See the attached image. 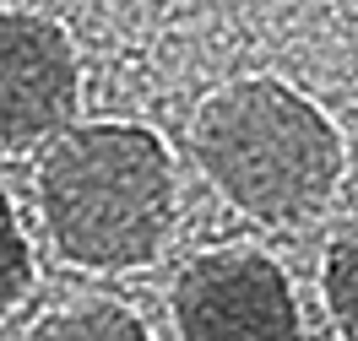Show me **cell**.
Wrapping results in <instances>:
<instances>
[{"label":"cell","mask_w":358,"mask_h":341,"mask_svg":"<svg viewBox=\"0 0 358 341\" xmlns=\"http://www.w3.org/2000/svg\"><path fill=\"white\" fill-rule=\"evenodd\" d=\"M38 211L71 266L136 271L174 233V158L147 125H66L38 162Z\"/></svg>","instance_id":"2"},{"label":"cell","mask_w":358,"mask_h":341,"mask_svg":"<svg viewBox=\"0 0 358 341\" xmlns=\"http://www.w3.org/2000/svg\"><path fill=\"white\" fill-rule=\"evenodd\" d=\"M190 152L234 211L261 227H293L331 201L348 141L299 87L277 76H239L196 109Z\"/></svg>","instance_id":"1"},{"label":"cell","mask_w":358,"mask_h":341,"mask_svg":"<svg viewBox=\"0 0 358 341\" xmlns=\"http://www.w3.org/2000/svg\"><path fill=\"white\" fill-rule=\"evenodd\" d=\"M179 341H304L288 271L261 250H212L174 282Z\"/></svg>","instance_id":"3"},{"label":"cell","mask_w":358,"mask_h":341,"mask_svg":"<svg viewBox=\"0 0 358 341\" xmlns=\"http://www.w3.org/2000/svg\"><path fill=\"white\" fill-rule=\"evenodd\" d=\"M27 287H33V244H27L11 195L0 190V319L27 298Z\"/></svg>","instance_id":"7"},{"label":"cell","mask_w":358,"mask_h":341,"mask_svg":"<svg viewBox=\"0 0 358 341\" xmlns=\"http://www.w3.org/2000/svg\"><path fill=\"white\" fill-rule=\"evenodd\" d=\"M320 293H326V309H331L336 331L348 341H358V222L331 244L326 271H320Z\"/></svg>","instance_id":"6"},{"label":"cell","mask_w":358,"mask_h":341,"mask_svg":"<svg viewBox=\"0 0 358 341\" xmlns=\"http://www.w3.org/2000/svg\"><path fill=\"white\" fill-rule=\"evenodd\" d=\"M82 103V60L44 11H0V158L60 136Z\"/></svg>","instance_id":"4"},{"label":"cell","mask_w":358,"mask_h":341,"mask_svg":"<svg viewBox=\"0 0 358 341\" xmlns=\"http://www.w3.org/2000/svg\"><path fill=\"white\" fill-rule=\"evenodd\" d=\"M33 341H152L136 309L114 303V298H87V303H66L49 309L33 325Z\"/></svg>","instance_id":"5"}]
</instances>
